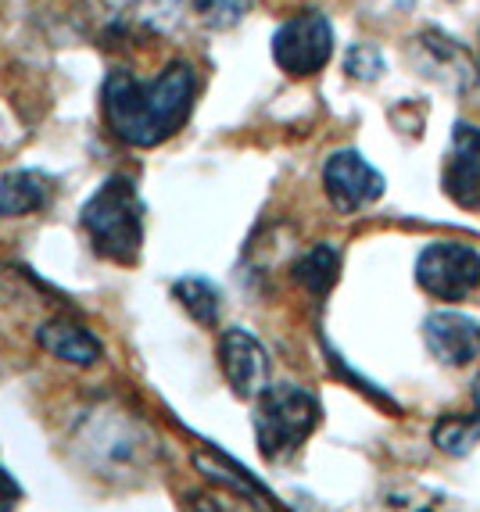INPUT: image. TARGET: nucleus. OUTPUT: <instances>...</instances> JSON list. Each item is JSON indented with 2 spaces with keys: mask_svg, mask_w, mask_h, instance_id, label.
Masks as SVG:
<instances>
[{
  "mask_svg": "<svg viewBox=\"0 0 480 512\" xmlns=\"http://www.w3.org/2000/svg\"><path fill=\"white\" fill-rule=\"evenodd\" d=\"M198 97V76L187 61H172L155 83H137L129 72H108L101 86L104 122L129 147H158L176 137Z\"/></svg>",
  "mask_w": 480,
  "mask_h": 512,
  "instance_id": "obj_1",
  "label": "nucleus"
},
{
  "mask_svg": "<svg viewBox=\"0 0 480 512\" xmlns=\"http://www.w3.org/2000/svg\"><path fill=\"white\" fill-rule=\"evenodd\" d=\"M79 226H83L94 255L115 265H137L140 251H144V205L129 180L122 176L104 180L83 205Z\"/></svg>",
  "mask_w": 480,
  "mask_h": 512,
  "instance_id": "obj_2",
  "label": "nucleus"
},
{
  "mask_svg": "<svg viewBox=\"0 0 480 512\" xmlns=\"http://www.w3.org/2000/svg\"><path fill=\"white\" fill-rule=\"evenodd\" d=\"M316 394L294 384H276L255 398V441L266 459H291L319 427Z\"/></svg>",
  "mask_w": 480,
  "mask_h": 512,
  "instance_id": "obj_3",
  "label": "nucleus"
},
{
  "mask_svg": "<svg viewBox=\"0 0 480 512\" xmlns=\"http://www.w3.org/2000/svg\"><path fill=\"white\" fill-rule=\"evenodd\" d=\"M416 280L430 298L466 301L480 291V251L459 240H434L416 258Z\"/></svg>",
  "mask_w": 480,
  "mask_h": 512,
  "instance_id": "obj_4",
  "label": "nucleus"
},
{
  "mask_svg": "<svg viewBox=\"0 0 480 512\" xmlns=\"http://www.w3.org/2000/svg\"><path fill=\"white\" fill-rule=\"evenodd\" d=\"M334 54V26L319 11H301L287 18L273 36V58L287 76L305 79L326 69V61Z\"/></svg>",
  "mask_w": 480,
  "mask_h": 512,
  "instance_id": "obj_5",
  "label": "nucleus"
},
{
  "mask_svg": "<svg viewBox=\"0 0 480 512\" xmlns=\"http://www.w3.org/2000/svg\"><path fill=\"white\" fill-rule=\"evenodd\" d=\"M323 187L337 212L352 215V212L369 208L373 201H380V194H384V176H380L359 151L344 147V151H334L326 158Z\"/></svg>",
  "mask_w": 480,
  "mask_h": 512,
  "instance_id": "obj_6",
  "label": "nucleus"
},
{
  "mask_svg": "<svg viewBox=\"0 0 480 512\" xmlns=\"http://www.w3.org/2000/svg\"><path fill=\"white\" fill-rule=\"evenodd\" d=\"M219 366H223L230 391L244 402H255L269 387V351L262 348L255 333L240 330V326L219 337Z\"/></svg>",
  "mask_w": 480,
  "mask_h": 512,
  "instance_id": "obj_7",
  "label": "nucleus"
},
{
  "mask_svg": "<svg viewBox=\"0 0 480 512\" xmlns=\"http://www.w3.org/2000/svg\"><path fill=\"white\" fill-rule=\"evenodd\" d=\"M441 187L459 208H480V129L470 122L455 126Z\"/></svg>",
  "mask_w": 480,
  "mask_h": 512,
  "instance_id": "obj_8",
  "label": "nucleus"
},
{
  "mask_svg": "<svg viewBox=\"0 0 480 512\" xmlns=\"http://www.w3.org/2000/svg\"><path fill=\"white\" fill-rule=\"evenodd\" d=\"M423 337H427L430 355L441 366H470L480 355V323L463 312H434L423 323Z\"/></svg>",
  "mask_w": 480,
  "mask_h": 512,
  "instance_id": "obj_9",
  "label": "nucleus"
},
{
  "mask_svg": "<svg viewBox=\"0 0 480 512\" xmlns=\"http://www.w3.org/2000/svg\"><path fill=\"white\" fill-rule=\"evenodd\" d=\"M36 344L58 362H69V366H94L104 351L101 337L86 330L83 323H76V319H47V323H40Z\"/></svg>",
  "mask_w": 480,
  "mask_h": 512,
  "instance_id": "obj_10",
  "label": "nucleus"
},
{
  "mask_svg": "<svg viewBox=\"0 0 480 512\" xmlns=\"http://www.w3.org/2000/svg\"><path fill=\"white\" fill-rule=\"evenodd\" d=\"M58 183L47 172L18 169L0 180V215H29L51 205Z\"/></svg>",
  "mask_w": 480,
  "mask_h": 512,
  "instance_id": "obj_11",
  "label": "nucleus"
},
{
  "mask_svg": "<svg viewBox=\"0 0 480 512\" xmlns=\"http://www.w3.org/2000/svg\"><path fill=\"white\" fill-rule=\"evenodd\" d=\"M337 276H341V251L330 248V244L312 248L309 255H301L298 265H294V280L309 294H316V298L334 291Z\"/></svg>",
  "mask_w": 480,
  "mask_h": 512,
  "instance_id": "obj_12",
  "label": "nucleus"
},
{
  "mask_svg": "<svg viewBox=\"0 0 480 512\" xmlns=\"http://www.w3.org/2000/svg\"><path fill=\"white\" fill-rule=\"evenodd\" d=\"M172 294L187 308V316L201 326H212L219 319V312H223V294L205 276H183V280L172 283Z\"/></svg>",
  "mask_w": 480,
  "mask_h": 512,
  "instance_id": "obj_13",
  "label": "nucleus"
},
{
  "mask_svg": "<svg viewBox=\"0 0 480 512\" xmlns=\"http://www.w3.org/2000/svg\"><path fill=\"white\" fill-rule=\"evenodd\" d=\"M434 444L445 455H470L480 444V409L473 405L470 416H448L434 427Z\"/></svg>",
  "mask_w": 480,
  "mask_h": 512,
  "instance_id": "obj_14",
  "label": "nucleus"
},
{
  "mask_svg": "<svg viewBox=\"0 0 480 512\" xmlns=\"http://www.w3.org/2000/svg\"><path fill=\"white\" fill-rule=\"evenodd\" d=\"M194 11L208 29H233L251 11V0H194Z\"/></svg>",
  "mask_w": 480,
  "mask_h": 512,
  "instance_id": "obj_15",
  "label": "nucleus"
},
{
  "mask_svg": "<svg viewBox=\"0 0 480 512\" xmlns=\"http://www.w3.org/2000/svg\"><path fill=\"white\" fill-rule=\"evenodd\" d=\"M344 69H348V76L362 79V83H373V79L384 72V61H380V54L373 51V47H352Z\"/></svg>",
  "mask_w": 480,
  "mask_h": 512,
  "instance_id": "obj_16",
  "label": "nucleus"
},
{
  "mask_svg": "<svg viewBox=\"0 0 480 512\" xmlns=\"http://www.w3.org/2000/svg\"><path fill=\"white\" fill-rule=\"evenodd\" d=\"M18 502H22V487H18V480L0 466V512H15Z\"/></svg>",
  "mask_w": 480,
  "mask_h": 512,
  "instance_id": "obj_17",
  "label": "nucleus"
}]
</instances>
